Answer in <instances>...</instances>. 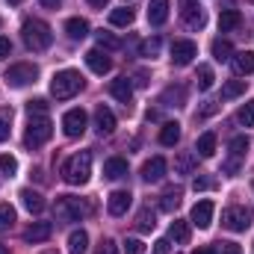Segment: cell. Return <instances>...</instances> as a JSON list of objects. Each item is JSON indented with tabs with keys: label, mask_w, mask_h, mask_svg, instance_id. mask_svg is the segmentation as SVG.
I'll use <instances>...</instances> for the list:
<instances>
[{
	"label": "cell",
	"mask_w": 254,
	"mask_h": 254,
	"mask_svg": "<svg viewBox=\"0 0 254 254\" xmlns=\"http://www.w3.org/2000/svg\"><path fill=\"white\" fill-rule=\"evenodd\" d=\"M107 3H110V0H89V6H95V9H104Z\"/></svg>",
	"instance_id": "obj_50"
},
{
	"label": "cell",
	"mask_w": 254,
	"mask_h": 254,
	"mask_svg": "<svg viewBox=\"0 0 254 254\" xmlns=\"http://www.w3.org/2000/svg\"><path fill=\"white\" fill-rule=\"evenodd\" d=\"M12 225H15V210H12V204L0 201V234H6Z\"/></svg>",
	"instance_id": "obj_37"
},
{
	"label": "cell",
	"mask_w": 254,
	"mask_h": 254,
	"mask_svg": "<svg viewBox=\"0 0 254 254\" xmlns=\"http://www.w3.org/2000/svg\"><path fill=\"white\" fill-rule=\"evenodd\" d=\"M0 254H9V249H6V246H0Z\"/></svg>",
	"instance_id": "obj_52"
},
{
	"label": "cell",
	"mask_w": 254,
	"mask_h": 254,
	"mask_svg": "<svg viewBox=\"0 0 254 254\" xmlns=\"http://www.w3.org/2000/svg\"><path fill=\"white\" fill-rule=\"evenodd\" d=\"M39 3H42V6H48V9H57L63 0H39Z\"/></svg>",
	"instance_id": "obj_49"
},
{
	"label": "cell",
	"mask_w": 254,
	"mask_h": 254,
	"mask_svg": "<svg viewBox=\"0 0 254 254\" xmlns=\"http://www.w3.org/2000/svg\"><path fill=\"white\" fill-rule=\"evenodd\" d=\"M133 18H136V15H133V9H113V12H110V24H113V27H130V24H133Z\"/></svg>",
	"instance_id": "obj_33"
},
{
	"label": "cell",
	"mask_w": 254,
	"mask_h": 254,
	"mask_svg": "<svg viewBox=\"0 0 254 254\" xmlns=\"http://www.w3.org/2000/svg\"><path fill=\"white\" fill-rule=\"evenodd\" d=\"M181 198H184V190H178V187L166 190L163 192V201H160V210H166V213L178 210V207H181Z\"/></svg>",
	"instance_id": "obj_28"
},
{
	"label": "cell",
	"mask_w": 254,
	"mask_h": 254,
	"mask_svg": "<svg viewBox=\"0 0 254 254\" xmlns=\"http://www.w3.org/2000/svg\"><path fill=\"white\" fill-rule=\"evenodd\" d=\"M54 133V125L48 116H30V125H27V133H24V145L27 148H42Z\"/></svg>",
	"instance_id": "obj_4"
},
{
	"label": "cell",
	"mask_w": 254,
	"mask_h": 254,
	"mask_svg": "<svg viewBox=\"0 0 254 254\" xmlns=\"http://www.w3.org/2000/svg\"><path fill=\"white\" fill-rule=\"evenodd\" d=\"M0 172H3V175H9V178H12V175H15V172H18V160H15V157H12V154H3V157H0Z\"/></svg>",
	"instance_id": "obj_40"
},
{
	"label": "cell",
	"mask_w": 254,
	"mask_h": 254,
	"mask_svg": "<svg viewBox=\"0 0 254 254\" xmlns=\"http://www.w3.org/2000/svg\"><path fill=\"white\" fill-rule=\"evenodd\" d=\"M89 175H92V154L89 151H77L74 157H68L63 163V178L71 187H83L89 181Z\"/></svg>",
	"instance_id": "obj_1"
},
{
	"label": "cell",
	"mask_w": 254,
	"mask_h": 254,
	"mask_svg": "<svg viewBox=\"0 0 254 254\" xmlns=\"http://www.w3.org/2000/svg\"><path fill=\"white\" fill-rule=\"evenodd\" d=\"M110 95L116 98V101H122V104H130L133 101V83L127 80V77H119V80H113L110 83Z\"/></svg>",
	"instance_id": "obj_19"
},
{
	"label": "cell",
	"mask_w": 254,
	"mask_h": 254,
	"mask_svg": "<svg viewBox=\"0 0 254 254\" xmlns=\"http://www.w3.org/2000/svg\"><path fill=\"white\" fill-rule=\"evenodd\" d=\"M166 160L163 157H151L145 166H142V181H148V184H157V181H163V175H166Z\"/></svg>",
	"instance_id": "obj_15"
},
{
	"label": "cell",
	"mask_w": 254,
	"mask_h": 254,
	"mask_svg": "<svg viewBox=\"0 0 254 254\" xmlns=\"http://www.w3.org/2000/svg\"><path fill=\"white\" fill-rule=\"evenodd\" d=\"M249 225H252V210H249L246 204H234V207H228V210L222 213V228H228V231H234V234L246 231Z\"/></svg>",
	"instance_id": "obj_6"
},
{
	"label": "cell",
	"mask_w": 254,
	"mask_h": 254,
	"mask_svg": "<svg viewBox=\"0 0 254 254\" xmlns=\"http://www.w3.org/2000/svg\"><path fill=\"white\" fill-rule=\"evenodd\" d=\"M18 198H21V204L27 207V213H42V210H45V198H42L39 192L21 190V192H18Z\"/></svg>",
	"instance_id": "obj_24"
},
{
	"label": "cell",
	"mask_w": 254,
	"mask_h": 254,
	"mask_svg": "<svg viewBox=\"0 0 254 254\" xmlns=\"http://www.w3.org/2000/svg\"><path fill=\"white\" fill-rule=\"evenodd\" d=\"M86 65H89L95 74H107V71L113 68L110 57H107V54H101V48H95V51H89V54H86Z\"/></svg>",
	"instance_id": "obj_20"
},
{
	"label": "cell",
	"mask_w": 254,
	"mask_h": 254,
	"mask_svg": "<svg viewBox=\"0 0 254 254\" xmlns=\"http://www.w3.org/2000/svg\"><path fill=\"white\" fill-rule=\"evenodd\" d=\"M6 139H9V119L0 116V142H6Z\"/></svg>",
	"instance_id": "obj_47"
},
{
	"label": "cell",
	"mask_w": 254,
	"mask_h": 254,
	"mask_svg": "<svg viewBox=\"0 0 254 254\" xmlns=\"http://www.w3.org/2000/svg\"><path fill=\"white\" fill-rule=\"evenodd\" d=\"M213 201H198L195 207H192V216H190V222L195 225V228H201V231H207L210 225H213Z\"/></svg>",
	"instance_id": "obj_11"
},
{
	"label": "cell",
	"mask_w": 254,
	"mask_h": 254,
	"mask_svg": "<svg viewBox=\"0 0 254 254\" xmlns=\"http://www.w3.org/2000/svg\"><path fill=\"white\" fill-rule=\"evenodd\" d=\"M45 254H60V252H54V249H51V252H45Z\"/></svg>",
	"instance_id": "obj_54"
},
{
	"label": "cell",
	"mask_w": 254,
	"mask_h": 254,
	"mask_svg": "<svg viewBox=\"0 0 254 254\" xmlns=\"http://www.w3.org/2000/svg\"><path fill=\"white\" fill-rule=\"evenodd\" d=\"M240 24H243V15L237 9H222V15H219V33H234Z\"/></svg>",
	"instance_id": "obj_22"
},
{
	"label": "cell",
	"mask_w": 254,
	"mask_h": 254,
	"mask_svg": "<svg viewBox=\"0 0 254 254\" xmlns=\"http://www.w3.org/2000/svg\"><path fill=\"white\" fill-rule=\"evenodd\" d=\"M21 36H24L30 51H48L54 45V33L42 18H27L24 27H21Z\"/></svg>",
	"instance_id": "obj_2"
},
{
	"label": "cell",
	"mask_w": 254,
	"mask_h": 254,
	"mask_svg": "<svg viewBox=\"0 0 254 254\" xmlns=\"http://www.w3.org/2000/svg\"><path fill=\"white\" fill-rule=\"evenodd\" d=\"M169 237H172L175 243L187 246V243H190V222H184V219H175V222H172V228H169Z\"/></svg>",
	"instance_id": "obj_27"
},
{
	"label": "cell",
	"mask_w": 254,
	"mask_h": 254,
	"mask_svg": "<svg viewBox=\"0 0 254 254\" xmlns=\"http://www.w3.org/2000/svg\"><path fill=\"white\" fill-rule=\"evenodd\" d=\"M192 254H216V249H213V246H207V249H198V252H192Z\"/></svg>",
	"instance_id": "obj_51"
},
{
	"label": "cell",
	"mask_w": 254,
	"mask_h": 254,
	"mask_svg": "<svg viewBox=\"0 0 254 254\" xmlns=\"http://www.w3.org/2000/svg\"><path fill=\"white\" fill-rule=\"evenodd\" d=\"M213 187H216L213 178H195V184H192V190L195 192H207V190H213Z\"/></svg>",
	"instance_id": "obj_42"
},
{
	"label": "cell",
	"mask_w": 254,
	"mask_h": 254,
	"mask_svg": "<svg viewBox=\"0 0 254 254\" xmlns=\"http://www.w3.org/2000/svg\"><path fill=\"white\" fill-rule=\"evenodd\" d=\"M95 39H98V48H104V51H119V48H122V39H116V36L107 33V30L95 33Z\"/></svg>",
	"instance_id": "obj_35"
},
{
	"label": "cell",
	"mask_w": 254,
	"mask_h": 254,
	"mask_svg": "<svg viewBox=\"0 0 254 254\" xmlns=\"http://www.w3.org/2000/svg\"><path fill=\"white\" fill-rule=\"evenodd\" d=\"M27 110H30V116H48V101L33 98V101H27Z\"/></svg>",
	"instance_id": "obj_39"
},
{
	"label": "cell",
	"mask_w": 254,
	"mask_h": 254,
	"mask_svg": "<svg viewBox=\"0 0 254 254\" xmlns=\"http://www.w3.org/2000/svg\"><path fill=\"white\" fill-rule=\"evenodd\" d=\"M181 15H184V24L190 30H204V24H207V15H204V9L198 3H184Z\"/></svg>",
	"instance_id": "obj_13"
},
{
	"label": "cell",
	"mask_w": 254,
	"mask_h": 254,
	"mask_svg": "<svg viewBox=\"0 0 254 254\" xmlns=\"http://www.w3.org/2000/svg\"><path fill=\"white\" fill-rule=\"evenodd\" d=\"M195 166H198V154H192V151H181L175 157V172L178 175H192Z\"/></svg>",
	"instance_id": "obj_23"
},
{
	"label": "cell",
	"mask_w": 254,
	"mask_h": 254,
	"mask_svg": "<svg viewBox=\"0 0 254 254\" xmlns=\"http://www.w3.org/2000/svg\"><path fill=\"white\" fill-rule=\"evenodd\" d=\"M157 54H160V39H157V36L148 39V42H142V57H151V60H154Z\"/></svg>",
	"instance_id": "obj_41"
},
{
	"label": "cell",
	"mask_w": 254,
	"mask_h": 254,
	"mask_svg": "<svg viewBox=\"0 0 254 254\" xmlns=\"http://www.w3.org/2000/svg\"><path fill=\"white\" fill-rule=\"evenodd\" d=\"M63 130L68 139H77V136H83V130H86V113L77 107V110H68L63 116Z\"/></svg>",
	"instance_id": "obj_10"
},
{
	"label": "cell",
	"mask_w": 254,
	"mask_h": 254,
	"mask_svg": "<svg viewBox=\"0 0 254 254\" xmlns=\"http://www.w3.org/2000/svg\"><path fill=\"white\" fill-rule=\"evenodd\" d=\"M125 3H127V0H125Z\"/></svg>",
	"instance_id": "obj_55"
},
{
	"label": "cell",
	"mask_w": 254,
	"mask_h": 254,
	"mask_svg": "<svg viewBox=\"0 0 254 254\" xmlns=\"http://www.w3.org/2000/svg\"><path fill=\"white\" fill-rule=\"evenodd\" d=\"M195 57H198L195 42H190V39H175V42H172V65L184 68V65H190Z\"/></svg>",
	"instance_id": "obj_9"
},
{
	"label": "cell",
	"mask_w": 254,
	"mask_h": 254,
	"mask_svg": "<svg viewBox=\"0 0 254 254\" xmlns=\"http://www.w3.org/2000/svg\"><path fill=\"white\" fill-rule=\"evenodd\" d=\"M130 201H133V195L127 190H116L110 198H107V210H110V216H125L127 210H130Z\"/></svg>",
	"instance_id": "obj_14"
},
{
	"label": "cell",
	"mask_w": 254,
	"mask_h": 254,
	"mask_svg": "<svg viewBox=\"0 0 254 254\" xmlns=\"http://www.w3.org/2000/svg\"><path fill=\"white\" fill-rule=\"evenodd\" d=\"M54 213H57L60 222H80L83 216H89V204L80 201V198H74V195H60Z\"/></svg>",
	"instance_id": "obj_5"
},
{
	"label": "cell",
	"mask_w": 254,
	"mask_h": 254,
	"mask_svg": "<svg viewBox=\"0 0 254 254\" xmlns=\"http://www.w3.org/2000/svg\"><path fill=\"white\" fill-rule=\"evenodd\" d=\"M154 225H157V222H154V210H151V207H142L139 216H136V231L145 234V231H151Z\"/></svg>",
	"instance_id": "obj_36"
},
{
	"label": "cell",
	"mask_w": 254,
	"mask_h": 254,
	"mask_svg": "<svg viewBox=\"0 0 254 254\" xmlns=\"http://www.w3.org/2000/svg\"><path fill=\"white\" fill-rule=\"evenodd\" d=\"M237 119H240V125H246V127H254V98L237 113Z\"/></svg>",
	"instance_id": "obj_38"
},
{
	"label": "cell",
	"mask_w": 254,
	"mask_h": 254,
	"mask_svg": "<svg viewBox=\"0 0 254 254\" xmlns=\"http://www.w3.org/2000/svg\"><path fill=\"white\" fill-rule=\"evenodd\" d=\"M9 3H12V6H18V3H21V0H9Z\"/></svg>",
	"instance_id": "obj_53"
},
{
	"label": "cell",
	"mask_w": 254,
	"mask_h": 254,
	"mask_svg": "<svg viewBox=\"0 0 254 254\" xmlns=\"http://www.w3.org/2000/svg\"><path fill=\"white\" fill-rule=\"evenodd\" d=\"M36 77H39V68L30 63H15L6 68V80H9V86H27V83H36Z\"/></svg>",
	"instance_id": "obj_7"
},
{
	"label": "cell",
	"mask_w": 254,
	"mask_h": 254,
	"mask_svg": "<svg viewBox=\"0 0 254 254\" xmlns=\"http://www.w3.org/2000/svg\"><path fill=\"white\" fill-rule=\"evenodd\" d=\"M104 178H110V181H122V178H127V160H122V157H110V160L104 163Z\"/></svg>",
	"instance_id": "obj_21"
},
{
	"label": "cell",
	"mask_w": 254,
	"mask_h": 254,
	"mask_svg": "<svg viewBox=\"0 0 254 254\" xmlns=\"http://www.w3.org/2000/svg\"><path fill=\"white\" fill-rule=\"evenodd\" d=\"M178 139H181V125L178 122H166L163 130H160V142L172 148V145H178Z\"/></svg>",
	"instance_id": "obj_29"
},
{
	"label": "cell",
	"mask_w": 254,
	"mask_h": 254,
	"mask_svg": "<svg viewBox=\"0 0 254 254\" xmlns=\"http://www.w3.org/2000/svg\"><path fill=\"white\" fill-rule=\"evenodd\" d=\"M195 151H198L201 157H213V154H216V133H201Z\"/></svg>",
	"instance_id": "obj_30"
},
{
	"label": "cell",
	"mask_w": 254,
	"mask_h": 254,
	"mask_svg": "<svg viewBox=\"0 0 254 254\" xmlns=\"http://www.w3.org/2000/svg\"><path fill=\"white\" fill-rule=\"evenodd\" d=\"M9 51H12V42L0 36V57H9Z\"/></svg>",
	"instance_id": "obj_48"
},
{
	"label": "cell",
	"mask_w": 254,
	"mask_h": 254,
	"mask_svg": "<svg viewBox=\"0 0 254 254\" xmlns=\"http://www.w3.org/2000/svg\"><path fill=\"white\" fill-rule=\"evenodd\" d=\"M228 151H231V157H228V163L222 166V172H225V175H237V172H240V163H243V157H246V151H249V139H246V136H234L231 145H228Z\"/></svg>",
	"instance_id": "obj_8"
},
{
	"label": "cell",
	"mask_w": 254,
	"mask_h": 254,
	"mask_svg": "<svg viewBox=\"0 0 254 254\" xmlns=\"http://www.w3.org/2000/svg\"><path fill=\"white\" fill-rule=\"evenodd\" d=\"M95 254H119V246L113 243V240H104L101 246H98V252Z\"/></svg>",
	"instance_id": "obj_45"
},
{
	"label": "cell",
	"mask_w": 254,
	"mask_h": 254,
	"mask_svg": "<svg viewBox=\"0 0 254 254\" xmlns=\"http://www.w3.org/2000/svg\"><path fill=\"white\" fill-rule=\"evenodd\" d=\"M125 252L127 254H145V243H142V240H127Z\"/></svg>",
	"instance_id": "obj_43"
},
{
	"label": "cell",
	"mask_w": 254,
	"mask_h": 254,
	"mask_svg": "<svg viewBox=\"0 0 254 254\" xmlns=\"http://www.w3.org/2000/svg\"><path fill=\"white\" fill-rule=\"evenodd\" d=\"M231 57H234V45H231L228 39H216V42H213V60L225 63V60H231Z\"/></svg>",
	"instance_id": "obj_31"
},
{
	"label": "cell",
	"mask_w": 254,
	"mask_h": 254,
	"mask_svg": "<svg viewBox=\"0 0 254 254\" xmlns=\"http://www.w3.org/2000/svg\"><path fill=\"white\" fill-rule=\"evenodd\" d=\"M80 89H83V77H80V71H74V68L57 71L54 80H51V95H54L57 101H68V98H74Z\"/></svg>",
	"instance_id": "obj_3"
},
{
	"label": "cell",
	"mask_w": 254,
	"mask_h": 254,
	"mask_svg": "<svg viewBox=\"0 0 254 254\" xmlns=\"http://www.w3.org/2000/svg\"><path fill=\"white\" fill-rule=\"evenodd\" d=\"M65 33H68V39L80 42V39L89 36V24H86L83 18H68V21H65Z\"/></svg>",
	"instance_id": "obj_25"
},
{
	"label": "cell",
	"mask_w": 254,
	"mask_h": 254,
	"mask_svg": "<svg viewBox=\"0 0 254 254\" xmlns=\"http://www.w3.org/2000/svg\"><path fill=\"white\" fill-rule=\"evenodd\" d=\"M95 130H98L101 136H110V133L116 130V116H113V110L104 107V104L95 110Z\"/></svg>",
	"instance_id": "obj_16"
},
{
	"label": "cell",
	"mask_w": 254,
	"mask_h": 254,
	"mask_svg": "<svg viewBox=\"0 0 254 254\" xmlns=\"http://www.w3.org/2000/svg\"><path fill=\"white\" fill-rule=\"evenodd\" d=\"M51 234H54V225H51V222H33V225L24 231V243L39 246V243H48Z\"/></svg>",
	"instance_id": "obj_12"
},
{
	"label": "cell",
	"mask_w": 254,
	"mask_h": 254,
	"mask_svg": "<svg viewBox=\"0 0 254 254\" xmlns=\"http://www.w3.org/2000/svg\"><path fill=\"white\" fill-rule=\"evenodd\" d=\"M166 21H169V0H151L148 3V24L163 27Z\"/></svg>",
	"instance_id": "obj_17"
},
{
	"label": "cell",
	"mask_w": 254,
	"mask_h": 254,
	"mask_svg": "<svg viewBox=\"0 0 254 254\" xmlns=\"http://www.w3.org/2000/svg\"><path fill=\"white\" fill-rule=\"evenodd\" d=\"M195 80H198V89H201V92H210L213 83H216V74H213L210 65H198V77H195Z\"/></svg>",
	"instance_id": "obj_32"
},
{
	"label": "cell",
	"mask_w": 254,
	"mask_h": 254,
	"mask_svg": "<svg viewBox=\"0 0 254 254\" xmlns=\"http://www.w3.org/2000/svg\"><path fill=\"white\" fill-rule=\"evenodd\" d=\"M231 65H234V74L249 77L254 71V51H240V54H234V57H231Z\"/></svg>",
	"instance_id": "obj_18"
},
{
	"label": "cell",
	"mask_w": 254,
	"mask_h": 254,
	"mask_svg": "<svg viewBox=\"0 0 254 254\" xmlns=\"http://www.w3.org/2000/svg\"><path fill=\"white\" fill-rule=\"evenodd\" d=\"M89 249V234L80 228V231H71V237H68V254H86Z\"/></svg>",
	"instance_id": "obj_26"
},
{
	"label": "cell",
	"mask_w": 254,
	"mask_h": 254,
	"mask_svg": "<svg viewBox=\"0 0 254 254\" xmlns=\"http://www.w3.org/2000/svg\"><path fill=\"white\" fill-rule=\"evenodd\" d=\"M216 254H243V252H240L237 243H219L216 246Z\"/></svg>",
	"instance_id": "obj_44"
},
{
	"label": "cell",
	"mask_w": 254,
	"mask_h": 254,
	"mask_svg": "<svg viewBox=\"0 0 254 254\" xmlns=\"http://www.w3.org/2000/svg\"><path fill=\"white\" fill-rule=\"evenodd\" d=\"M169 249H172V246H169V240H157L151 254H169Z\"/></svg>",
	"instance_id": "obj_46"
},
{
	"label": "cell",
	"mask_w": 254,
	"mask_h": 254,
	"mask_svg": "<svg viewBox=\"0 0 254 254\" xmlns=\"http://www.w3.org/2000/svg\"><path fill=\"white\" fill-rule=\"evenodd\" d=\"M243 92H246V80H231V83L222 86V101H234V98H240Z\"/></svg>",
	"instance_id": "obj_34"
}]
</instances>
